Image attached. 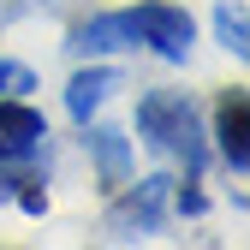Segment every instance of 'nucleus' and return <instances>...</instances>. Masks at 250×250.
<instances>
[{
  "label": "nucleus",
  "mask_w": 250,
  "mask_h": 250,
  "mask_svg": "<svg viewBox=\"0 0 250 250\" xmlns=\"http://www.w3.org/2000/svg\"><path fill=\"white\" fill-rule=\"evenodd\" d=\"M191 42H197V24L185 6L173 0H137V6H119V12H102L72 30V54H107V48H149L161 60H191Z\"/></svg>",
  "instance_id": "obj_1"
},
{
  "label": "nucleus",
  "mask_w": 250,
  "mask_h": 250,
  "mask_svg": "<svg viewBox=\"0 0 250 250\" xmlns=\"http://www.w3.org/2000/svg\"><path fill=\"white\" fill-rule=\"evenodd\" d=\"M137 131L155 155H167V161L185 167V179H203L208 167V137H203V119H197V102L185 96V89H149L137 102Z\"/></svg>",
  "instance_id": "obj_2"
},
{
  "label": "nucleus",
  "mask_w": 250,
  "mask_h": 250,
  "mask_svg": "<svg viewBox=\"0 0 250 250\" xmlns=\"http://www.w3.org/2000/svg\"><path fill=\"white\" fill-rule=\"evenodd\" d=\"M167 197H173V179H167V173H149L137 191H125V197L107 208V227L125 232V238H149V232H161V221H167Z\"/></svg>",
  "instance_id": "obj_3"
},
{
  "label": "nucleus",
  "mask_w": 250,
  "mask_h": 250,
  "mask_svg": "<svg viewBox=\"0 0 250 250\" xmlns=\"http://www.w3.org/2000/svg\"><path fill=\"white\" fill-rule=\"evenodd\" d=\"M48 143V119L24 96H0V161H36Z\"/></svg>",
  "instance_id": "obj_4"
},
{
  "label": "nucleus",
  "mask_w": 250,
  "mask_h": 250,
  "mask_svg": "<svg viewBox=\"0 0 250 250\" xmlns=\"http://www.w3.org/2000/svg\"><path fill=\"white\" fill-rule=\"evenodd\" d=\"M214 149L232 173L250 167V96L244 89H221V102H214Z\"/></svg>",
  "instance_id": "obj_5"
},
{
  "label": "nucleus",
  "mask_w": 250,
  "mask_h": 250,
  "mask_svg": "<svg viewBox=\"0 0 250 250\" xmlns=\"http://www.w3.org/2000/svg\"><path fill=\"white\" fill-rule=\"evenodd\" d=\"M113 89H119V72H113V66H89V72H78L72 89H66V113H72L78 125H89V113H96Z\"/></svg>",
  "instance_id": "obj_6"
},
{
  "label": "nucleus",
  "mask_w": 250,
  "mask_h": 250,
  "mask_svg": "<svg viewBox=\"0 0 250 250\" xmlns=\"http://www.w3.org/2000/svg\"><path fill=\"white\" fill-rule=\"evenodd\" d=\"M89 149H96V167H102V185H125L131 179V143L113 125H89Z\"/></svg>",
  "instance_id": "obj_7"
},
{
  "label": "nucleus",
  "mask_w": 250,
  "mask_h": 250,
  "mask_svg": "<svg viewBox=\"0 0 250 250\" xmlns=\"http://www.w3.org/2000/svg\"><path fill=\"white\" fill-rule=\"evenodd\" d=\"M214 36H221V48H232V54L244 60V54H250V24H244V6L221 0V6H214Z\"/></svg>",
  "instance_id": "obj_8"
},
{
  "label": "nucleus",
  "mask_w": 250,
  "mask_h": 250,
  "mask_svg": "<svg viewBox=\"0 0 250 250\" xmlns=\"http://www.w3.org/2000/svg\"><path fill=\"white\" fill-rule=\"evenodd\" d=\"M24 89H36L30 66H18V60H0V96H24Z\"/></svg>",
  "instance_id": "obj_9"
},
{
  "label": "nucleus",
  "mask_w": 250,
  "mask_h": 250,
  "mask_svg": "<svg viewBox=\"0 0 250 250\" xmlns=\"http://www.w3.org/2000/svg\"><path fill=\"white\" fill-rule=\"evenodd\" d=\"M203 208H208L203 191H179V214H203Z\"/></svg>",
  "instance_id": "obj_10"
}]
</instances>
